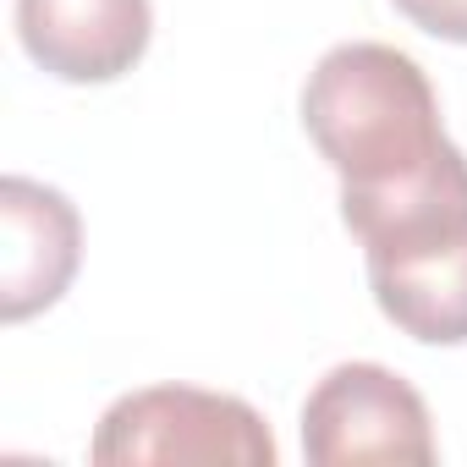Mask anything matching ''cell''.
Returning <instances> with one entry per match:
<instances>
[{
    "label": "cell",
    "instance_id": "cell-1",
    "mask_svg": "<svg viewBox=\"0 0 467 467\" xmlns=\"http://www.w3.org/2000/svg\"><path fill=\"white\" fill-rule=\"evenodd\" d=\"M303 132L341 176V220L363 248L467 209V154L445 138L429 72L396 45L325 50L303 83Z\"/></svg>",
    "mask_w": 467,
    "mask_h": 467
},
{
    "label": "cell",
    "instance_id": "cell-2",
    "mask_svg": "<svg viewBox=\"0 0 467 467\" xmlns=\"http://www.w3.org/2000/svg\"><path fill=\"white\" fill-rule=\"evenodd\" d=\"M88 456L99 467H143V462H192V467H275L270 423L243 401L198 385H149L127 390L105 407Z\"/></svg>",
    "mask_w": 467,
    "mask_h": 467
},
{
    "label": "cell",
    "instance_id": "cell-3",
    "mask_svg": "<svg viewBox=\"0 0 467 467\" xmlns=\"http://www.w3.org/2000/svg\"><path fill=\"white\" fill-rule=\"evenodd\" d=\"M303 456L314 467L440 456L423 396L385 363H336L303 401Z\"/></svg>",
    "mask_w": 467,
    "mask_h": 467
},
{
    "label": "cell",
    "instance_id": "cell-4",
    "mask_svg": "<svg viewBox=\"0 0 467 467\" xmlns=\"http://www.w3.org/2000/svg\"><path fill=\"white\" fill-rule=\"evenodd\" d=\"M363 259L374 303L401 336L423 347L467 341V214L374 243L363 248Z\"/></svg>",
    "mask_w": 467,
    "mask_h": 467
},
{
    "label": "cell",
    "instance_id": "cell-5",
    "mask_svg": "<svg viewBox=\"0 0 467 467\" xmlns=\"http://www.w3.org/2000/svg\"><path fill=\"white\" fill-rule=\"evenodd\" d=\"M83 259V220L67 192L6 176L0 182V314L23 325L61 303Z\"/></svg>",
    "mask_w": 467,
    "mask_h": 467
},
{
    "label": "cell",
    "instance_id": "cell-6",
    "mask_svg": "<svg viewBox=\"0 0 467 467\" xmlns=\"http://www.w3.org/2000/svg\"><path fill=\"white\" fill-rule=\"evenodd\" d=\"M17 39L34 67L61 83H116L127 78L149 39V0H17Z\"/></svg>",
    "mask_w": 467,
    "mask_h": 467
},
{
    "label": "cell",
    "instance_id": "cell-7",
    "mask_svg": "<svg viewBox=\"0 0 467 467\" xmlns=\"http://www.w3.org/2000/svg\"><path fill=\"white\" fill-rule=\"evenodd\" d=\"M390 6L423 28L429 39H445V45H467V0H390Z\"/></svg>",
    "mask_w": 467,
    "mask_h": 467
}]
</instances>
